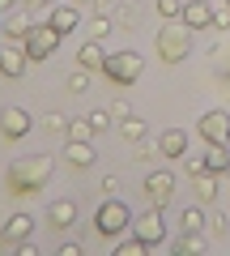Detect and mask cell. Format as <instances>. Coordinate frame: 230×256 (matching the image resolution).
Wrapping results in <instances>:
<instances>
[{"label": "cell", "mask_w": 230, "mask_h": 256, "mask_svg": "<svg viewBox=\"0 0 230 256\" xmlns=\"http://www.w3.org/2000/svg\"><path fill=\"white\" fill-rule=\"evenodd\" d=\"M51 171H55L51 154H26V158H17V162L9 166L4 184H9V192H17V196H30V192H38L51 180Z\"/></svg>", "instance_id": "6da1fadb"}, {"label": "cell", "mask_w": 230, "mask_h": 256, "mask_svg": "<svg viewBox=\"0 0 230 256\" xmlns=\"http://www.w3.org/2000/svg\"><path fill=\"white\" fill-rule=\"evenodd\" d=\"M154 47L162 56V64H184L188 52H192V26L179 22V18H166L154 34Z\"/></svg>", "instance_id": "7a4b0ae2"}, {"label": "cell", "mask_w": 230, "mask_h": 256, "mask_svg": "<svg viewBox=\"0 0 230 256\" xmlns=\"http://www.w3.org/2000/svg\"><path fill=\"white\" fill-rule=\"evenodd\" d=\"M128 226H132V210L120 201V196H107V201L98 205V214H94V230L107 235V239H115L120 230H128Z\"/></svg>", "instance_id": "3957f363"}, {"label": "cell", "mask_w": 230, "mask_h": 256, "mask_svg": "<svg viewBox=\"0 0 230 256\" xmlns=\"http://www.w3.org/2000/svg\"><path fill=\"white\" fill-rule=\"evenodd\" d=\"M141 73H145L141 52H111L107 64H102V77H107V82H115V86H132Z\"/></svg>", "instance_id": "277c9868"}, {"label": "cell", "mask_w": 230, "mask_h": 256, "mask_svg": "<svg viewBox=\"0 0 230 256\" xmlns=\"http://www.w3.org/2000/svg\"><path fill=\"white\" fill-rule=\"evenodd\" d=\"M60 38H64V34H60L51 22H34V26L26 30V38H21V43H26L30 60H51V52L60 47Z\"/></svg>", "instance_id": "5b68a950"}, {"label": "cell", "mask_w": 230, "mask_h": 256, "mask_svg": "<svg viewBox=\"0 0 230 256\" xmlns=\"http://www.w3.org/2000/svg\"><path fill=\"white\" fill-rule=\"evenodd\" d=\"M132 230H137V239H145L149 248L162 244V239H166V218H162V210H158V205H149L141 218H132Z\"/></svg>", "instance_id": "8992f818"}, {"label": "cell", "mask_w": 230, "mask_h": 256, "mask_svg": "<svg viewBox=\"0 0 230 256\" xmlns=\"http://www.w3.org/2000/svg\"><path fill=\"white\" fill-rule=\"evenodd\" d=\"M175 188H179V180L171 171H149L145 175V196H149V205H158V210L175 196Z\"/></svg>", "instance_id": "52a82bcc"}, {"label": "cell", "mask_w": 230, "mask_h": 256, "mask_svg": "<svg viewBox=\"0 0 230 256\" xmlns=\"http://www.w3.org/2000/svg\"><path fill=\"white\" fill-rule=\"evenodd\" d=\"M201 137L209 141V146H218V141H230V116L226 111H205L201 116Z\"/></svg>", "instance_id": "ba28073f"}, {"label": "cell", "mask_w": 230, "mask_h": 256, "mask_svg": "<svg viewBox=\"0 0 230 256\" xmlns=\"http://www.w3.org/2000/svg\"><path fill=\"white\" fill-rule=\"evenodd\" d=\"M26 64H30V52H26V43L9 38V47L0 52V73H4V77H21V73H26Z\"/></svg>", "instance_id": "9c48e42d"}, {"label": "cell", "mask_w": 230, "mask_h": 256, "mask_svg": "<svg viewBox=\"0 0 230 256\" xmlns=\"http://www.w3.org/2000/svg\"><path fill=\"white\" fill-rule=\"evenodd\" d=\"M30 26H34V18H30V13L21 9V4H13V9H4V13H0V34L17 38V43L26 38V30H30Z\"/></svg>", "instance_id": "30bf717a"}, {"label": "cell", "mask_w": 230, "mask_h": 256, "mask_svg": "<svg viewBox=\"0 0 230 256\" xmlns=\"http://www.w3.org/2000/svg\"><path fill=\"white\" fill-rule=\"evenodd\" d=\"M158 154L162 158H184L188 154V132L184 128H162L158 132Z\"/></svg>", "instance_id": "8fae6325"}, {"label": "cell", "mask_w": 230, "mask_h": 256, "mask_svg": "<svg viewBox=\"0 0 230 256\" xmlns=\"http://www.w3.org/2000/svg\"><path fill=\"white\" fill-rule=\"evenodd\" d=\"M0 132H4L9 141L26 137V132H30V116L21 107H4V111H0Z\"/></svg>", "instance_id": "7c38bea8"}, {"label": "cell", "mask_w": 230, "mask_h": 256, "mask_svg": "<svg viewBox=\"0 0 230 256\" xmlns=\"http://www.w3.org/2000/svg\"><path fill=\"white\" fill-rule=\"evenodd\" d=\"M213 13H218V9H213L209 0H188L179 18H184L192 30H209V26H213Z\"/></svg>", "instance_id": "4fadbf2b"}, {"label": "cell", "mask_w": 230, "mask_h": 256, "mask_svg": "<svg viewBox=\"0 0 230 256\" xmlns=\"http://www.w3.org/2000/svg\"><path fill=\"white\" fill-rule=\"evenodd\" d=\"M47 222H51L55 230L73 226V222H77V201H73V196H60V201H51V205H47Z\"/></svg>", "instance_id": "5bb4252c"}, {"label": "cell", "mask_w": 230, "mask_h": 256, "mask_svg": "<svg viewBox=\"0 0 230 256\" xmlns=\"http://www.w3.org/2000/svg\"><path fill=\"white\" fill-rule=\"evenodd\" d=\"M47 22H51L60 34H73V30L81 26V9H77V4H55V9L47 13Z\"/></svg>", "instance_id": "9a60e30c"}, {"label": "cell", "mask_w": 230, "mask_h": 256, "mask_svg": "<svg viewBox=\"0 0 230 256\" xmlns=\"http://www.w3.org/2000/svg\"><path fill=\"white\" fill-rule=\"evenodd\" d=\"M30 230H34V218H30V214H13V218L0 226V239H4V244H21V239H30Z\"/></svg>", "instance_id": "2e32d148"}, {"label": "cell", "mask_w": 230, "mask_h": 256, "mask_svg": "<svg viewBox=\"0 0 230 256\" xmlns=\"http://www.w3.org/2000/svg\"><path fill=\"white\" fill-rule=\"evenodd\" d=\"M107 56H111V52H102V43H98V38H90V43H85L81 52H77V64H81V68H90V73H102Z\"/></svg>", "instance_id": "e0dca14e"}, {"label": "cell", "mask_w": 230, "mask_h": 256, "mask_svg": "<svg viewBox=\"0 0 230 256\" xmlns=\"http://www.w3.org/2000/svg\"><path fill=\"white\" fill-rule=\"evenodd\" d=\"M94 146L90 141H68V150H64V162L68 166H77V171H85V166H94Z\"/></svg>", "instance_id": "ac0fdd59"}, {"label": "cell", "mask_w": 230, "mask_h": 256, "mask_svg": "<svg viewBox=\"0 0 230 256\" xmlns=\"http://www.w3.org/2000/svg\"><path fill=\"white\" fill-rule=\"evenodd\" d=\"M205 166H209L213 175H226V171H230V146H226V141L209 146V154H205Z\"/></svg>", "instance_id": "d6986e66"}, {"label": "cell", "mask_w": 230, "mask_h": 256, "mask_svg": "<svg viewBox=\"0 0 230 256\" xmlns=\"http://www.w3.org/2000/svg\"><path fill=\"white\" fill-rule=\"evenodd\" d=\"M196 180V196H201V201H213V196H218V175L213 171H201V175H192Z\"/></svg>", "instance_id": "ffe728a7"}, {"label": "cell", "mask_w": 230, "mask_h": 256, "mask_svg": "<svg viewBox=\"0 0 230 256\" xmlns=\"http://www.w3.org/2000/svg\"><path fill=\"white\" fill-rule=\"evenodd\" d=\"M179 226H184V230H205V226H209V218H205L201 205H188L184 218H179Z\"/></svg>", "instance_id": "44dd1931"}, {"label": "cell", "mask_w": 230, "mask_h": 256, "mask_svg": "<svg viewBox=\"0 0 230 256\" xmlns=\"http://www.w3.org/2000/svg\"><path fill=\"white\" fill-rule=\"evenodd\" d=\"M120 137L141 141V137H145V120H137V116H124V120H120Z\"/></svg>", "instance_id": "7402d4cb"}, {"label": "cell", "mask_w": 230, "mask_h": 256, "mask_svg": "<svg viewBox=\"0 0 230 256\" xmlns=\"http://www.w3.org/2000/svg\"><path fill=\"white\" fill-rule=\"evenodd\" d=\"M175 248H179V256H184V252H205V239H201V230H184Z\"/></svg>", "instance_id": "603a6c76"}, {"label": "cell", "mask_w": 230, "mask_h": 256, "mask_svg": "<svg viewBox=\"0 0 230 256\" xmlns=\"http://www.w3.org/2000/svg\"><path fill=\"white\" fill-rule=\"evenodd\" d=\"M68 90H73V94H85V90H90V68H81V64H77V73H68Z\"/></svg>", "instance_id": "cb8c5ba5"}, {"label": "cell", "mask_w": 230, "mask_h": 256, "mask_svg": "<svg viewBox=\"0 0 230 256\" xmlns=\"http://www.w3.org/2000/svg\"><path fill=\"white\" fill-rule=\"evenodd\" d=\"M90 137H94L90 120H68V141H90Z\"/></svg>", "instance_id": "d4e9b609"}, {"label": "cell", "mask_w": 230, "mask_h": 256, "mask_svg": "<svg viewBox=\"0 0 230 256\" xmlns=\"http://www.w3.org/2000/svg\"><path fill=\"white\" fill-rule=\"evenodd\" d=\"M85 120H90V128H94V132H107V128H111V120H115V116H111V111H90V116H85Z\"/></svg>", "instance_id": "484cf974"}, {"label": "cell", "mask_w": 230, "mask_h": 256, "mask_svg": "<svg viewBox=\"0 0 230 256\" xmlns=\"http://www.w3.org/2000/svg\"><path fill=\"white\" fill-rule=\"evenodd\" d=\"M154 9L162 13V18H179V13H184V4H179V0H154Z\"/></svg>", "instance_id": "4316f807"}, {"label": "cell", "mask_w": 230, "mask_h": 256, "mask_svg": "<svg viewBox=\"0 0 230 256\" xmlns=\"http://www.w3.org/2000/svg\"><path fill=\"white\" fill-rule=\"evenodd\" d=\"M111 34V18H90V38H107Z\"/></svg>", "instance_id": "83f0119b"}, {"label": "cell", "mask_w": 230, "mask_h": 256, "mask_svg": "<svg viewBox=\"0 0 230 256\" xmlns=\"http://www.w3.org/2000/svg\"><path fill=\"white\" fill-rule=\"evenodd\" d=\"M145 239H128V244H120V248H115V252H120V256H141V252H145Z\"/></svg>", "instance_id": "f1b7e54d"}, {"label": "cell", "mask_w": 230, "mask_h": 256, "mask_svg": "<svg viewBox=\"0 0 230 256\" xmlns=\"http://www.w3.org/2000/svg\"><path fill=\"white\" fill-rule=\"evenodd\" d=\"M47 128H51V132H68V116L51 111V116H47Z\"/></svg>", "instance_id": "f546056e"}, {"label": "cell", "mask_w": 230, "mask_h": 256, "mask_svg": "<svg viewBox=\"0 0 230 256\" xmlns=\"http://www.w3.org/2000/svg\"><path fill=\"white\" fill-rule=\"evenodd\" d=\"M17 4H21V9L30 13V18H34V13H43V9H47V0H17ZM34 22H38V18H34Z\"/></svg>", "instance_id": "4dcf8cb0"}, {"label": "cell", "mask_w": 230, "mask_h": 256, "mask_svg": "<svg viewBox=\"0 0 230 256\" xmlns=\"http://www.w3.org/2000/svg\"><path fill=\"white\" fill-rule=\"evenodd\" d=\"M115 18H120V26H124V30H128V26H137V18H132V9H128V4H120V13H115Z\"/></svg>", "instance_id": "1f68e13d"}, {"label": "cell", "mask_w": 230, "mask_h": 256, "mask_svg": "<svg viewBox=\"0 0 230 256\" xmlns=\"http://www.w3.org/2000/svg\"><path fill=\"white\" fill-rule=\"evenodd\" d=\"M111 116H115V120H124V116H132V107H128L124 98H115V107H111Z\"/></svg>", "instance_id": "d6a6232c"}, {"label": "cell", "mask_w": 230, "mask_h": 256, "mask_svg": "<svg viewBox=\"0 0 230 256\" xmlns=\"http://www.w3.org/2000/svg\"><path fill=\"white\" fill-rule=\"evenodd\" d=\"M184 166H188V175H201V171H209V166H205V158H188Z\"/></svg>", "instance_id": "836d02e7"}, {"label": "cell", "mask_w": 230, "mask_h": 256, "mask_svg": "<svg viewBox=\"0 0 230 256\" xmlns=\"http://www.w3.org/2000/svg\"><path fill=\"white\" fill-rule=\"evenodd\" d=\"M13 4H17V0H0V13H4V9H13Z\"/></svg>", "instance_id": "e575fe53"}, {"label": "cell", "mask_w": 230, "mask_h": 256, "mask_svg": "<svg viewBox=\"0 0 230 256\" xmlns=\"http://www.w3.org/2000/svg\"><path fill=\"white\" fill-rule=\"evenodd\" d=\"M226 180H230V171H226Z\"/></svg>", "instance_id": "d590c367"}, {"label": "cell", "mask_w": 230, "mask_h": 256, "mask_svg": "<svg viewBox=\"0 0 230 256\" xmlns=\"http://www.w3.org/2000/svg\"><path fill=\"white\" fill-rule=\"evenodd\" d=\"M226 4H230V0H226Z\"/></svg>", "instance_id": "8d00e7d4"}]
</instances>
